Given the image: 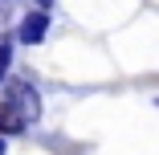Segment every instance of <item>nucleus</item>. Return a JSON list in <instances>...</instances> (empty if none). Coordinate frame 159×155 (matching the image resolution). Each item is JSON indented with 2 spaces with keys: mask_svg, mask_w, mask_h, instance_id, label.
Here are the masks:
<instances>
[{
  "mask_svg": "<svg viewBox=\"0 0 159 155\" xmlns=\"http://www.w3.org/2000/svg\"><path fill=\"white\" fill-rule=\"evenodd\" d=\"M4 98H8L25 118H29V127L41 118V98H37V90L29 86V82H20V78H16V82H8V86H4Z\"/></svg>",
  "mask_w": 159,
  "mask_h": 155,
  "instance_id": "nucleus-1",
  "label": "nucleus"
},
{
  "mask_svg": "<svg viewBox=\"0 0 159 155\" xmlns=\"http://www.w3.org/2000/svg\"><path fill=\"white\" fill-rule=\"evenodd\" d=\"M45 33H49V12H41V8H37V12H29V16L20 21L16 41H20V45H37Z\"/></svg>",
  "mask_w": 159,
  "mask_h": 155,
  "instance_id": "nucleus-2",
  "label": "nucleus"
},
{
  "mask_svg": "<svg viewBox=\"0 0 159 155\" xmlns=\"http://www.w3.org/2000/svg\"><path fill=\"white\" fill-rule=\"evenodd\" d=\"M20 131H29V118L8 98H0V135H20Z\"/></svg>",
  "mask_w": 159,
  "mask_h": 155,
  "instance_id": "nucleus-3",
  "label": "nucleus"
},
{
  "mask_svg": "<svg viewBox=\"0 0 159 155\" xmlns=\"http://www.w3.org/2000/svg\"><path fill=\"white\" fill-rule=\"evenodd\" d=\"M8 66H12V41H0V86L8 78Z\"/></svg>",
  "mask_w": 159,
  "mask_h": 155,
  "instance_id": "nucleus-4",
  "label": "nucleus"
},
{
  "mask_svg": "<svg viewBox=\"0 0 159 155\" xmlns=\"http://www.w3.org/2000/svg\"><path fill=\"white\" fill-rule=\"evenodd\" d=\"M0 155H4V135H0Z\"/></svg>",
  "mask_w": 159,
  "mask_h": 155,
  "instance_id": "nucleus-5",
  "label": "nucleus"
}]
</instances>
